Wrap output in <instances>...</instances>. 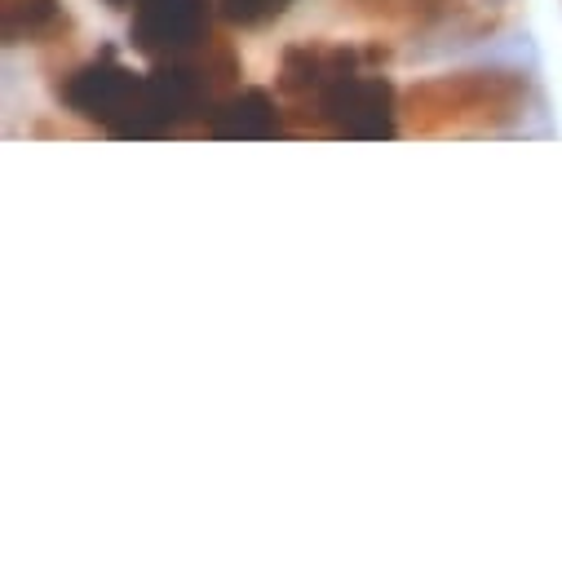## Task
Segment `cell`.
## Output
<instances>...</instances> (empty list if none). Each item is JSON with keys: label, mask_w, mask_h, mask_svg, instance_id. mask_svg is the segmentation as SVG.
Segmentation results:
<instances>
[{"label": "cell", "mask_w": 562, "mask_h": 562, "mask_svg": "<svg viewBox=\"0 0 562 562\" xmlns=\"http://www.w3.org/2000/svg\"><path fill=\"white\" fill-rule=\"evenodd\" d=\"M522 71H461L416 85L407 93V115L416 133H483L522 115Z\"/></svg>", "instance_id": "7a4b0ae2"}, {"label": "cell", "mask_w": 562, "mask_h": 562, "mask_svg": "<svg viewBox=\"0 0 562 562\" xmlns=\"http://www.w3.org/2000/svg\"><path fill=\"white\" fill-rule=\"evenodd\" d=\"M106 5H111V10H133L137 0H106Z\"/></svg>", "instance_id": "9c48e42d"}, {"label": "cell", "mask_w": 562, "mask_h": 562, "mask_svg": "<svg viewBox=\"0 0 562 562\" xmlns=\"http://www.w3.org/2000/svg\"><path fill=\"white\" fill-rule=\"evenodd\" d=\"M293 5V0H222V10L235 19V23H244V27H257V23H270V19H279Z\"/></svg>", "instance_id": "ba28073f"}, {"label": "cell", "mask_w": 562, "mask_h": 562, "mask_svg": "<svg viewBox=\"0 0 562 562\" xmlns=\"http://www.w3.org/2000/svg\"><path fill=\"white\" fill-rule=\"evenodd\" d=\"M213 0H137L133 49L151 58H187L209 45Z\"/></svg>", "instance_id": "277c9868"}, {"label": "cell", "mask_w": 562, "mask_h": 562, "mask_svg": "<svg viewBox=\"0 0 562 562\" xmlns=\"http://www.w3.org/2000/svg\"><path fill=\"white\" fill-rule=\"evenodd\" d=\"M67 32V14L58 0H5V45L54 41Z\"/></svg>", "instance_id": "52a82bcc"}, {"label": "cell", "mask_w": 562, "mask_h": 562, "mask_svg": "<svg viewBox=\"0 0 562 562\" xmlns=\"http://www.w3.org/2000/svg\"><path fill=\"white\" fill-rule=\"evenodd\" d=\"M355 14L390 19V23H443L452 36H470L479 27H492L505 0H346Z\"/></svg>", "instance_id": "5b68a950"}, {"label": "cell", "mask_w": 562, "mask_h": 562, "mask_svg": "<svg viewBox=\"0 0 562 562\" xmlns=\"http://www.w3.org/2000/svg\"><path fill=\"white\" fill-rule=\"evenodd\" d=\"M143 85H147V76H133L128 67L115 63L111 49H102V58L85 63L80 71H71L58 85V98L76 115L102 124L106 133L137 137V120H143Z\"/></svg>", "instance_id": "3957f363"}, {"label": "cell", "mask_w": 562, "mask_h": 562, "mask_svg": "<svg viewBox=\"0 0 562 562\" xmlns=\"http://www.w3.org/2000/svg\"><path fill=\"white\" fill-rule=\"evenodd\" d=\"M209 133L213 137H279L284 124H279V106L261 89H248L239 98H226L209 115Z\"/></svg>", "instance_id": "8992f818"}, {"label": "cell", "mask_w": 562, "mask_h": 562, "mask_svg": "<svg viewBox=\"0 0 562 562\" xmlns=\"http://www.w3.org/2000/svg\"><path fill=\"white\" fill-rule=\"evenodd\" d=\"M372 49L355 45H289L279 58V98L306 128L333 137H394V89L368 71Z\"/></svg>", "instance_id": "6da1fadb"}]
</instances>
